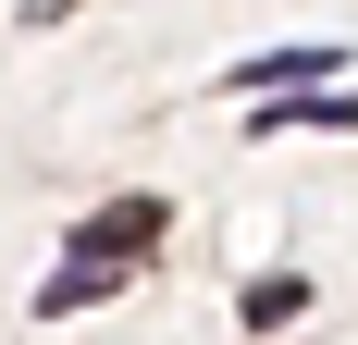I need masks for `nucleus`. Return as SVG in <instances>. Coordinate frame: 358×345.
Wrapping results in <instances>:
<instances>
[{"label":"nucleus","instance_id":"f257e3e1","mask_svg":"<svg viewBox=\"0 0 358 345\" xmlns=\"http://www.w3.org/2000/svg\"><path fill=\"white\" fill-rule=\"evenodd\" d=\"M161 222H173L161 198H124V210H99V222H74V247H62V272L37 284V309H50V321H74L87 296H111V284L136 272V247H161Z\"/></svg>","mask_w":358,"mask_h":345},{"label":"nucleus","instance_id":"f03ea898","mask_svg":"<svg viewBox=\"0 0 358 345\" xmlns=\"http://www.w3.org/2000/svg\"><path fill=\"white\" fill-rule=\"evenodd\" d=\"M334 62H346V50L309 37V50H259V62H235V87H248V99H309V87H334Z\"/></svg>","mask_w":358,"mask_h":345},{"label":"nucleus","instance_id":"7ed1b4c3","mask_svg":"<svg viewBox=\"0 0 358 345\" xmlns=\"http://www.w3.org/2000/svg\"><path fill=\"white\" fill-rule=\"evenodd\" d=\"M296 296H309L296 272H272V284H248V333H272V321H296Z\"/></svg>","mask_w":358,"mask_h":345}]
</instances>
